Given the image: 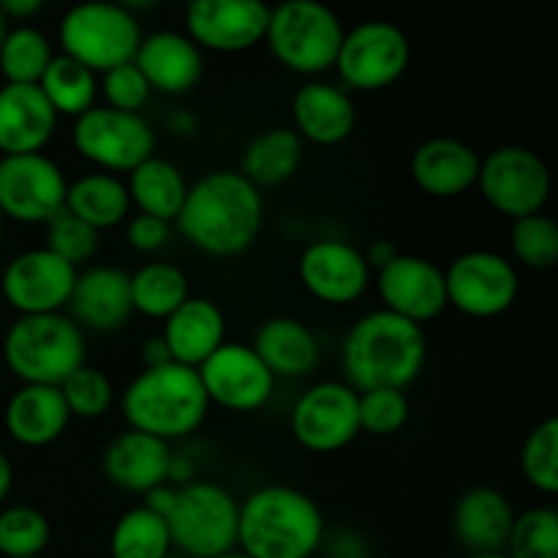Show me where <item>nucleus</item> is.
Listing matches in <instances>:
<instances>
[{
    "mask_svg": "<svg viewBox=\"0 0 558 558\" xmlns=\"http://www.w3.org/2000/svg\"><path fill=\"white\" fill-rule=\"evenodd\" d=\"M174 227L199 254L232 259L259 240L265 199L238 169H216L189 185Z\"/></svg>",
    "mask_w": 558,
    "mask_h": 558,
    "instance_id": "f257e3e1",
    "label": "nucleus"
},
{
    "mask_svg": "<svg viewBox=\"0 0 558 558\" xmlns=\"http://www.w3.org/2000/svg\"><path fill=\"white\" fill-rule=\"evenodd\" d=\"M428 363L425 327L385 308L368 311L347 330L341 365L352 390H407Z\"/></svg>",
    "mask_w": 558,
    "mask_h": 558,
    "instance_id": "f03ea898",
    "label": "nucleus"
},
{
    "mask_svg": "<svg viewBox=\"0 0 558 558\" xmlns=\"http://www.w3.org/2000/svg\"><path fill=\"white\" fill-rule=\"evenodd\" d=\"M325 537L319 505L292 485H262L240 501L238 550L248 558H314Z\"/></svg>",
    "mask_w": 558,
    "mask_h": 558,
    "instance_id": "7ed1b4c3",
    "label": "nucleus"
},
{
    "mask_svg": "<svg viewBox=\"0 0 558 558\" xmlns=\"http://www.w3.org/2000/svg\"><path fill=\"white\" fill-rule=\"evenodd\" d=\"M120 412L131 430L172 445L194 436L205 425L210 401L196 368L167 363L158 368H142L125 385Z\"/></svg>",
    "mask_w": 558,
    "mask_h": 558,
    "instance_id": "20e7f679",
    "label": "nucleus"
},
{
    "mask_svg": "<svg viewBox=\"0 0 558 558\" xmlns=\"http://www.w3.org/2000/svg\"><path fill=\"white\" fill-rule=\"evenodd\" d=\"M0 354L20 385L60 387L87 363V343L69 314L16 316L5 327Z\"/></svg>",
    "mask_w": 558,
    "mask_h": 558,
    "instance_id": "39448f33",
    "label": "nucleus"
},
{
    "mask_svg": "<svg viewBox=\"0 0 558 558\" xmlns=\"http://www.w3.org/2000/svg\"><path fill=\"white\" fill-rule=\"evenodd\" d=\"M347 25L341 16L316 0H287L270 9L265 47L287 71L308 80L336 69Z\"/></svg>",
    "mask_w": 558,
    "mask_h": 558,
    "instance_id": "423d86ee",
    "label": "nucleus"
},
{
    "mask_svg": "<svg viewBox=\"0 0 558 558\" xmlns=\"http://www.w3.org/2000/svg\"><path fill=\"white\" fill-rule=\"evenodd\" d=\"M142 22L123 3H80L71 5L58 22L60 54L76 60L93 74H107L131 63L140 49Z\"/></svg>",
    "mask_w": 558,
    "mask_h": 558,
    "instance_id": "0eeeda50",
    "label": "nucleus"
},
{
    "mask_svg": "<svg viewBox=\"0 0 558 558\" xmlns=\"http://www.w3.org/2000/svg\"><path fill=\"white\" fill-rule=\"evenodd\" d=\"M163 521L172 550L183 558H221L238 550L240 501L213 480H194L178 488Z\"/></svg>",
    "mask_w": 558,
    "mask_h": 558,
    "instance_id": "6e6552de",
    "label": "nucleus"
},
{
    "mask_svg": "<svg viewBox=\"0 0 558 558\" xmlns=\"http://www.w3.org/2000/svg\"><path fill=\"white\" fill-rule=\"evenodd\" d=\"M412 65V41L387 20H365L347 27L336 58V74L347 93H381L403 80Z\"/></svg>",
    "mask_w": 558,
    "mask_h": 558,
    "instance_id": "1a4fd4ad",
    "label": "nucleus"
},
{
    "mask_svg": "<svg viewBox=\"0 0 558 558\" xmlns=\"http://www.w3.org/2000/svg\"><path fill=\"white\" fill-rule=\"evenodd\" d=\"M71 145L76 156L96 172L125 178L140 163L156 156V131L145 114L118 112L98 104L74 120Z\"/></svg>",
    "mask_w": 558,
    "mask_h": 558,
    "instance_id": "9d476101",
    "label": "nucleus"
},
{
    "mask_svg": "<svg viewBox=\"0 0 558 558\" xmlns=\"http://www.w3.org/2000/svg\"><path fill=\"white\" fill-rule=\"evenodd\" d=\"M474 189L490 210L518 221L545 213L550 199V169L532 147L501 145L483 156Z\"/></svg>",
    "mask_w": 558,
    "mask_h": 558,
    "instance_id": "9b49d317",
    "label": "nucleus"
},
{
    "mask_svg": "<svg viewBox=\"0 0 558 558\" xmlns=\"http://www.w3.org/2000/svg\"><path fill=\"white\" fill-rule=\"evenodd\" d=\"M445 289L447 308L469 319H499L518 303L521 272L499 251H463L445 267Z\"/></svg>",
    "mask_w": 558,
    "mask_h": 558,
    "instance_id": "f8f14e48",
    "label": "nucleus"
},
{
    "mask_svg": "<svg viewBox=\"0 0 558 558\" xmlns=\"http://www.w3.org/2000/svg\"><path fill=\"white\" fill-rule=\"evenodd\" d=\"M69 178L47 153L0 156V213L22 227H44L65 207Z\"/></svg>",
    "mask_w": 558,
    "mask_h": 558,
    "instance_id": "ddd939ff",
    "label": "nucleus"
},
{
    "mask_svg": "<svg viewBox=\"0 0 558 558\" xmlns=\"http://www.w3.org/2000/svg\"><path fill=\"white\" fill-rule=\"evenodd\" d=\"M289 430L305 452L332 456L360 436L357 390L338 379H325L300 392L289 414Z\"/></svg>",
    "mask_w": 558,
    "mask_h": 558,
    "instance_id": "4468645a",
    "label": "nucleus"
},
{
    "mask_svg": "<svg viewBox=\"0 0 558 558\" xmlns=\"http://www.w3.org/2000/svg\"><path fill=\"white\" fill-rule=\"evenodd\" d=\"M80 270L49 248H27L11 256L0 272V294L16 316L65 314Z\"/></svg>",
    "mask_w": 558,
    "mask_h": 558,
    "instance_id": "2eb2a0df",
    "label": "nucleus"
},
{
    "mask_svg": "<svg viewBox=\"0 0 558 558\" xmlns=\"http://www.w3.org/2000/svg\"><path fill=\"white\" fill-rule=\"evenodd\" d=\"M210 407L234 414H254L276 396L278 379L265 368L251 343L227 341L196 368Z\"/></svg>",
    "mask_w": 558,
    "mask_h": 558,
    "instance_id": "dca6fc26",
    "label": "nucleus"
},
{
    "mask_svg": "<svg viewBox=\"0 0 558 558\" xmlns=\"http://www.w3.org/2000/svg\"><path fill=\"white\" fill-rule=\"evenodd\" d=\"M298 276L305 292L325 305H354L368 294L374 270L363 248L341 238H319L303 248Z\"/></svg>",
    "mask_w": 558,
    "mask_h": 558,
    "instance_id": "f3484780",
    "label": "nucleus"
},
{
    "mask_svg": "<svg viewBox=\"0 0 558 558\" xmlns=\"http://www.w3.org/2000/svg\"><path fill=\"white\" fill-rule=\"evenodd\" d=\"M270 5L262 0H194L185 9V36L216 54L251 52L265 44Z\"/></svg>",
    "mask_w": 558,
    "mask_h": 558,
    "instance_id": "a211bd4d",
    "label": "nucleus"
},
{
    "mask_svg": "<svg viewBox=\"0 0 558 558\" xmlns=\"http://www.w3.org/2000/svg\"><path fill=\"white\" fill-rule=\"evenodd\" d=\"M374 287L381 308L412 325L425 327L447 311L445 270L425 256L398 254L374 272Z\"/></svg>",
    "mask_w": 558,
    "mask_h": 558,
    "instance_id": "6ab92c4d",
    "label": "nucleus"
},
{
    "mask_svg": "<svg viewBox=\"0 0 558 558\" xmlns=\"http://www.w3.org/2000/svg\"><path fill=\"white\" fill-rule=\"evenodd\" d=\"M65 314L82 332L112 336V332L123 330L134 316L131 272L114 265L82 267L69 305H65Z\"/></svg>",
    "mask_w": 558,
    "mask_h": 558,
    "instance_id": "aec40b11",
    "label": "nucleus"
},
{
    "mask_svg": "<svg viewBox=\"0 0 558 558\" xmlns=\"http://www.w3.org/2000/svg\"><path fill=\"white\" fill-rule=\"evenodd\" d=\"M172 458V445L156 439V436L125 428L104 447L101 472L118 490L147 496L150 490L169 485Z\"/></svg>",
    "mask_w": 558,
    "mask_h": 558,
    "instance_id": "412c9836",
    "label": "nucleus"
},
{
    "mask_svg": "<svg viewBox=\"0 0 558 558\" xmlns=\"http://www.w3.org/2000/svg\"><path fill=\"white\" fill-rule=\"evenodd\" d=\"M292 131L316 147H338L354 134L357 107L336 82L308 80L292 98Z\"/></svg>",
    "mask_w": 558,
    "mask_h": 558,
    "instance_id": "4be33fe9",
    "label": "nucleus"
},
{
    "mask_svg": "<svg viewBox=\"0 0 558 558\" xmlns=\"http://www.w3.org/2000/svg\"><path fill=\"white\" fill-rule=\"evenodd\" d=\"M134 65L153 93L185 96L202 82L205 52L183 31H153L142 38Z\"/></svg>",
    "mask_w": 558,
    "mask_h": 558,
    "instance_id": "5701e85b",
    "label": "nucleus"
},
{
    "mask_svg": "<svg viewBox=\"0 0 558 558\" xmlns=\"http://www.w3.org/2000/svg\"><path fill=\"white\" fill-rule=\"evenodd\" d=\"M480 156L472 145L452 136H430L412 153L414 185L434 199H458L477 185Z\"/></svg>",
    "mask_w": 558,
    "mask_h": 558,
    "instance_id": "b1692460",
    "label": "nucleus"
},
{
    "mask_svg": "<svg viewBox=\"0 0 558 558\" xmlns=\"http://www.w3.org/2000/svg\"><path fill=\"white\" fill-rule=\"evenodd\" d=\"M58 123L38 85H0V156L44 153Z\"/></svg>",
    "mask_w": 558,
    "mask_h": 558,
    "instance_id": "393cba45",
    "label": "nucleus"
},
{
    "mask_svg": "<svg viewBox=\"0 0 558 558\" xmlns=\"http://www.w3.org/2000/svg\"><path fill=\"white\" fill-rule=\"evenodd\" d=\"M71 414L60 387L20 385L3 409V428L14 445L25 450H44L63 439Z\"/></svg>",
    "mask_w": 558,
    "mask_h": 558,
    "instance_id": "a878e982",
    "label": "nucleus"
},
{
    "mask_svg": "<svg viewBox=\"0 0 558 558\" xmlns=\"http://www.w3.org/2000/svg\"><path fill=\"white\" fill-rule=\"evenodd\" d=\"M515 510L499 488L474 485L452 507V534L466 554H496L507 548Z\"/></svg>",
    "mask_w": 558,
    "mask_h": 558,
    "instance_id": "bb28decb",
    "label": "nucleus"
},
{
    "mask_svg": "<svg viewBox=\"0 0 558 558\" xmlns=\"http://www.w3.org/2000/svg\"><path fill=\"white\" fill-rule=\"evenodd\" d=\"M161 338L172 363L199 368L227 343V316L216 300L191 294L169 319H163Z\"/></svg>",
    "mask_w": 558,
    "mask_h": 558,
    "instance_id": "cd10ccee",
    "label": "nucleus"
},
{
    "mask_svg": "<svg viewBox=\"0 0 558 558\" xmlns=\"http://www.w3.org/2000/svg\"><path fill=\"white\" fill-rule=\"evenodd\" d=\"M251 349L276 379H305L322 360L316 332L294 316H272L262 322Z\"/></svg>",
    "mask_w": 558,
    "mask_h": 558,
    "instance_id": "c85d7f7f",
    "label": "nucleus"
},
{
    "mask_svg": "<svg viewBox=\"0 0 558 558\" xmlns=\"http://www.w3.org/2000/svg\"><path fill=\"white\" fill-rule=\"evenodd\" d=\"M63 210L96 229L98 234H104L109 229L123 227L134 207H131V196L123 178L90 169L76 180H69Z\"/></svg>",
    "mask_w": 558,
    "mask_h": 558,
    "instance_id": "c756f323",
    "label": "nucleus"
},
{
    "mask_svg": "<svg viewBox=\"0 0 558 558\" xmlns=\"http://www.w3.org/2000/svg\"><path fill=\"white\" fill-rule=\"evenodd\" d=\"M123 180L131 196V207L142 216H153L167 223H174L191 185L183 169L161 156L147 158Z\"/></svg>",
    "mask_w": 558,
    "mask_h": 558,
    "instance_id": "7c9ffc66",
    "label": "nucleus"
},
{
    "mask_svg": "<svg viewBox=\"0 0 558 558\" xmlns=\"http://www.w3.org/2000/svg\"><path fill=\"white\" fill-rule=\"evenodd\" d=\"M303 140L289 125L265 129L245 145L238 172L259 191L276 189L298 174L300 163H303Z\"/></svg>",
    "mask_w": 558,
    "mask_h": 558,
    "instance_id": "2f4dec72",
    "label": "nucleus"
},
{
    "mask_svg": "<svg viewBox=\"0 0 558 558\" xmlns=\"http://www.w3.org/2000/svg\"><path fill=\"white\" fill-rule=\"evenodd\" d=\"M189 298V276L172 262H147L131 272V308L145 319H169Z\"/></svg>",
    "mask_w": 558,
    "mask_h": 558,
    "instance_id": "473e14b6",
    "label": "nucleus"
},
{
    "mask_svg": "<svg viewBox=\"0 0 558 558\" xmlns=\"http://www.w3.org/2000/svg\"><path fill=\"white\" fill-rule=\"evenodd\" d=\"M38 90L44 93L58 118L76 120L98 107V74L60 52L38 80Z\"/></svg>",
    "mask_w": 558,
    "mask_h": 558,
    "instance_id": "72a5a7b5",
    "label": "nucleus"
},
{
    "mask_svg": "<svg viewBox=\"0 0 558 558\" xmlns=\"http://www.w3.org/2000/svg\"><path fill=\"white\" fill-rule=\"evenodd\" d=\"M54 54L58 52L41 27L31 22L9 25L0 44V76L5 85H38Z\"/></svg>",
    "mask_w": 558,
    "mask_h": 558,
    "instance_id": "f704fd0d",
    "label": "nucleus"
},
{
    "mask_svg": "<svg viewBox=\"0 0 558 558\" xmlns=\"http://www.w3.org/2000/svg\"><path fill=\"white\" fill-rule=\"evenodd\" d=\"M172 554L167 521L145 505L131 507L114 521L109 534V558H167Z\"/></svg>",
    "mask_w": 558,
    "mask_h": 558,
    "instance_id": "c9c22d12",
    "label": "nucleus"
},
{
    "mask_svg": "<svg viewBox=\"0 0 558 558\" xmlns=\"http://www.w3.org/2000/svg\"><path fill=\"white\" fill-rule=\"evenodd\" d=\"M52 539V526L41 510L31 505L0 507V556L41 558Z\"/></svg>",
    "mask_w": 558,
    "mask_h": 558,
    "instance_id": "e433bc0d",
    "label": "nucleus"
},
{
    "mask_svg": "<svg viewBox=\"0 0 558 558\" xmlns=\"http://www.w3.org/2000/svg\"><path fill=\"white\" fill-rule=\"evenodd\" d=\"M510 262L526 270H550L558 262V223L548 213L518 218L510 227Z\"/></svg>",
    "mask_w": 558,
    "mask_h": 558,
    "instance_id": "4c0bfd02",
    "label": "nucleus"
},
{
    "mask_svg": "<svg viewBox=\"0 0 558 558\" xmlns=\"http://www.w3.org/2000/svg\"><path fill=\"white\" fill-rule=\"evenodd\" d=\"M521 474L537 494H558V420L545 417L534 425L521 447Z\"/></svg>",
    "mask_w": 558,
    "mask_h": 558,
    "instance_id": "58836bf2",
    "label": "nucleus"
},
{
    "mask_svg": "<svg viewBox=\"0 0 558 558\" xmlns=\"http://www.w3.org/2000/svg\"><path fill=\"white\" fill-rule=\"evenodd\" d=\"M505 554L510 558H558V512L550 505L515 515Z\"/></svg>",
    "mask_w": 558,
    "mask_h": 558,
    "instance_id": "ea45409f",
    "label": "nucleus"
},
{
    "mask_svg": "<svg viewBox=\"0 0 558 558\" xmlns=\"http://www.w3.org/2000/svg\"><path fill=\"white\" fill-rule=\"evenodd\" d=\"M60 396L69 407L71 420L80 417L90 423V420L107 417L109 409L114 407L112 379L101 368H93L87 363L60 385Z\"/></svg>",
    "mask_w": 558,
    "mask_h": 558,
    "instance_id": "a19ab883",
    "label": "nucleus"
},
{
    "mask_svg": "<svg viewBox=\"0 0 558 558\" xmlns=\"http://www.w3.org/2000/svg\"><path fill=\"white\" fill-rule=\"evenodd\" d=\"M44 229H47L44 248H49L76 270H82L87 262L96 259L98 248H101V234L65 210H60L52 221L44 223Z\"/></svg>",
    "mask_w": 558,
    "mask_h": 558,
    "instance_id": "79ce46f5",
    "label": "nucleus"
},
{
    "mask_svg": "<svg viewBox=\"0 0 558 558\" xmlns=\"http://www.w3.org/2000/svg\"><path fill=\"white\" fill-rule=\"evenodd\" d=\"M357 414L360 434L385 439L409 423L412 403H409L407 390H365L357 392Z\"/></svg>",
    "mask_w": 558,
    "mask_h": 558,
    "instance_id": "37998d69",
    "label": "nucleus"
},
{
    "mask_svg": "<svg viewBox=\"0 0 558 558\" xmlns=\"http://www.w3.org/2000/svg\"><path fill=\"white\" fill-rule=\"evenodd\" d=\"M98 98H104V107L109 109L142 114V109L150 104L153 90L131 60V63H123L98 76Z\"/></svg>",
    "mask_w": 558,
    "mask_h": 558,
    "instance_id": "c03bdc74",
    "label": "nucleus"
},
{
    "mask_svg": "<svg viewBox=\"0 0 558 558\" xmlns=\"http://www.w3.org/2000/svg\"><path fill=\"white\" fill-rule=\"evenodd\" d=\"M169 240H172V223L158 221L153 216H134L125 221V243L136 251V254H158L161 248H167Z\"/></svg>",
    "mask_w": 558,
    "mask_h": 558,
    "instance_id": "a18cd8bd",
    "label": "nucleus"
},
{
    "mask_svg": "<svg viewBox=\"0 0 558 558\" xmlns=\"http://www.w3.org/2000/svg\"><path fill=\"white\" fill-rule=\"evenodd\" d=\"M0 11L9 20V25H27V20L41 14L44 3L41 0H3Z\"/></svg>",
    "mask_w": 558,
    "mask_h": 558,
    "instance_id": "49530a36",
    "label": "nucleus"
},
{
    "mask_svg": "<svg viewBox=\"0 0 558 558\" xmlns=\"http://www.w3.org/2000/svg\"><path fill=\"white\" fill-rule=\"evenodd\" d=\"M140 357H142V368H158V365L172 363V357H169L167 352V343H163L161 336L145 338L140 349Z\"/></svg>",
    "mask_w": 558,
    "mask_h": 558,
    "instance_id": "de8ad7c7",
    "label": "nucleus"
},
{
    "mask_svg": "<svg viewBox=\"0 0 558 558\" xmlns=\"http://www.w3.org/2000/svg\"><path fill=\"white\" fill-rule=\"evenodd\" d=\"M363 254H365V262H368L371 270L376 272V270H381L385 265H390V262L396 259L401 251L396 248V243H392V240H374V243H371Z\"/></svg>",
    "mask_w": 558,
    "mask_h": 558,
    "instance_id": "09e8293b",
    "label": "nucleus"
},
{
    "mask_svg": "<svg viewBox=\"0 0 558 558\" xmlns=\"http://www.w3.org/2000/svg\"><path fill=\"white\" fill-rule=\"evenodd\" d=\"M174 494H178V488H172V485H161V488L150 490V494L145 496V507L150 512H156V515L167 518L174 505Z\"/></svg>",
    "mask_w": 558,
    "mask_h": 558,
    "instance_id": "8fccbe9b",
    "label": "nucleus"
},
{
    "mask_svg": "<svg viewBox=\"0 0 558 558\" xmlns=\"http://www.w3.org/2000/svg\"><path fill=\"white\" fill-rule=\"evenodd\" d=\"M167 125L174 136H191L199 123H196V118L189 112V109H178V112L169 114Z\"/></svg>",
    "mask_w": 558,
    "mask_h": 558,
    "instance_id": "3c124183",
    "label": "nucleus"
},
{
    "mask_svg": "<svg viewBox=\"0 0 558 558\" xmlns=\"http://www.w3.org/2000/svg\"><path fill=\"white\" fill-rule=\"evenodd\" d=\"M11 488H14V463H11V458L0 450V507L9 501Z\"/></svg>",
    "mask_w": 558,
    "mask_h": 558,
    "instance_id": "603ef678",
    "label": "nucleus"
},
{
    "mask_svg": "<svg viewBox=\"0 0 558 558\" xmlns=\"http://www.w3.org/2000/svg\"><path fill=\"white\" fill-rule=\"evenodd\" d=\"M463 558H510L505 550H496V554H466Z\"/></svg>",
    "mask_w": 558,
    "mask_h": 558,
    "instance_id": "864d4df0",
    "label": "nucleus"
},
{
    "mask_svg": "<svg viewBox=\"0 0 558 558\" xmlns=\"http://www.w3.org/2000/svg\"><path fill=\"white\" fill-rule=\"evenodd\" d=\"M5 31H9V20H5V16H3V11H0V44H3V36H5Z\"/></svg>",
    "mask_w": 558,
    "mask_h": 558,
    "instance_id": "5fc2aeb1",
    "label": "nucleus"
},
{
    "mask_svg": "<svg viewBox=\"0 0 558 558\" xmlns=\"http://www.w3.org/2000/svg\"><path fill=\"white\" fill-rule=\"evenodd\" d=\"M221 558H248V556L240 554V550H232V554H227V556H221Z\"/></svg>",
    "mask_w": 558,
    "mask_h": 558,
    "instance_id": "6e6d98bb",
    "label": "nucleus"
},
{
    "mask_svg": "<svg viewBox=\"0 0 558 558\" xmlns=\"http://www.w3.org/2000/svg\"><path fill=\"white\" fill-rule=\"evenodd\" d=\"M3 227H5V218H3V213H0V234H3Z\"/></svg>",
    "mask_w": 558,
    "mask_h": 558,
    "instance_id": "4d7b16f0",
    "label": "nucleus"
},
{
    "mask_svg": "<svg viewBox=\"0 0 558 558\" xmlns=\"http://www.w3.org/2000/svg\"><path fill=\"white\" fill-rule=\"evenodd\" d=\"M167 558H183V556H178V554H172V556H167Z\"/></svg>",
    "mask_w": 558,
    "mask_h": 558,
    "instance_id": "13d9d810",
    "label": "nucleus"
}]
</instances>
